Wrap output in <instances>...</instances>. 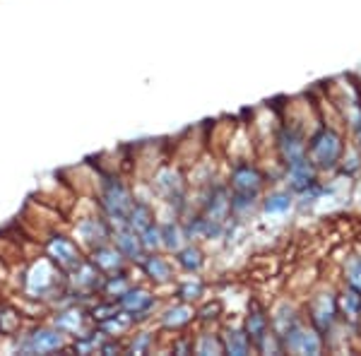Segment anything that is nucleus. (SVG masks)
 Here are the masks:
<instances>
[{
  "label": "nucleus",
  "mask_w": 361,
  "mask_h": 356,
  "mask_svg": "<svg viewBox=\"0 0 361 356\" xmlns=\"http://www.w3.org/2000/svg\"><path fill=\"white\" fill-rule=\"evenodd\" d=\"M345 282L347 287L361 291V258H349L345 265Z\"/></svg>",
  "instance_id": "nucleus-29"
},
{
  "label": "nucleus",
  "mask_w": 361,
  "mask_h": 356,
  "mask_svg": "<svg viewBox=\"0 0 361 356\" xmlns=\"http://www.w3.org/2000/svg\"><path fill=\"white\" fill-rule=\"evenodd\" d=\"M123 262V253L118 248H109V246H99L94 250V265L99 270H106V272H116Z\"/></svg>",
  "instance_id": "nucleus-20"
},
{
  "label": "nucleus",
  "mask_w": 361,
  "mask_h": 356,
  "mask_svg": "<svg viewBox=\"0 0 361 356\" xmlns=\"http://www.w3.org/2000/svg\"><path fill=\"white\" fill-rule=\"evenodd\" d=\"M195 352L197 354H222L224 344L222 340H217V337H212V335H202L195 344Z\"/></svg>",
  "instance_id": "nucleus-30"
},
{
  "label": "nucleus",
  "mask_w": 361,
  "mask_h": 356,
  "mask_svg": "<svg viewBox=\"0 0 361 356\" xmlns=\"http://www.w3.org/2000/svg\"><path fill=\"white\" fill-rule=\"evenodd\" d=\"M282 349L289 354H301V356H316L323 352V335L306 323H294L292 328L284 332L282 337Z\"/></svg>",
  "instance_id": "nucleus-2"
},
{
  "label": "nucleus",
  "mask_w": 361,
  "mask_h": 356,
  "mask_svg": "<svg viewBox=\"0 0 361 356\" xmlns=\"http://www.w3.org/2000/svg\"><path fill=\"white\" fill-rule=\"evenodd\" d=\"M149 224H152V209H149V205H145V202H133L130 212H128V226L140 233Z\"/></svg>",
  "instance_id": "nucleus-24"
},
{
  "label": "nucleus",
  "mask_w": 361,
  "mask_h": 356,
  "mask_svg": "<svg viewBox=\"0 0 361 356\" xmlns=\"http://www.w3.org/2000/svg\"><path fill=\"white\" fill-rule=\"evenodd\" d=\"M49 255L58 262V267H63V270H78V267L82 265L75 243L70 241V238H66V236H54V238H51V241H49Z\"/></svg>",
  "instance_id": "nucleus-7"
},
{
  "label": "nucleus",
  "mask_w": 361,
  "mask_h": 356,
  "mask_svg": "<svg viewBox=\"0 0 361 356\" xmlns=\"http://www.w3.org/2000/svg\"><path fill=\"white\" fill-rule=\"evenodd\" d=\"M190 320H193V308L190 306H173L164 313L161 323H164L166 328L178 330V328H183V325H188Z\"/></svg>",
  "instance_id": "nucleus-25"
},
{
  "label": "nucleus",
  "mask_w": 361,
  "mask_h": 356,
  "mask_svg": "<svg viewBox=\"0 0 361 356\" xmlns=\"http://www.w3.org/2000/svg\"><path fill=\"white\" fill-rule=\"evenodd\" d=\"M231 190L234 192H250V195H260L263 190V176L255 166L238 164L231 171Z\"/></svg>",
  "instance_id": "nucleus-8"
},
{
  "label": "nucleus",
  "mask_w": 361,
  "mask_h": 356,
  "mask_svg": "<svg viewBox=\"0 0 361 356\" xmlns=\"http://www.w3.org/2000/svg\"><path fill=\"white\" fill-rule=\"evenodd\" d=\"M116 246H118L121 253L126 258H133V260H142V241H140V233L133 231L130 226H123L118 233H116Z\"/></svg>",
  "instance_id": "nucleus-14"
},
{
  "label": "nucleus",
  "mask_w": 361,
  "mask_h": 356,
  "mask_svg": "<svg viewBox=\"0 0 361 356\" xmlns=\"http://www.w3.org/2000/svg\"><path fill=\"white\" fill-rule=\"evenodd\" d=\"M78 233L85 243H92V246H94V243H102L104 238L109 236V229L102 219H85V221H80Z\"/></svg>",
  "instance_id": "nucleus-17"
},
{
  "label": "nucleus",
  "mask_w": 361,
  "mask_h": 356,
  "mask_svg": "<svg viewBox=\"0 0 361 356\" xmlns=\"http://www.w3.org/2000/svg\"><path fill=\"white\" fill-rule=\"evenodd\" d=\"M294 323H299V315H296V311L289 306V303H282V306L275 311V315H270V328L275 330L279 337L292 328Z\"/></svg>",
  "instance_id": "nucleus-19"
},
{
  "label": "nucleus",
  "mask_w": 361,
  "mask_h": 356,
  "mask_svg": "<svg viewBox=\"0 0 361 356\" xmlns=\"http://www.w3.org/2000/svg\"><path fill=\"white\" fill-rule=\"evenodd\" d=\"M270 330H272L270 328V318L265 315L263 308H258L253 303V308L248 311V318H246V335H248L250 344H255V347H258V344L265 340V335Z\"/></svg>",
  "instance_id": "nucleus-12"
},
{
  "label": "nucleus",
  "mask_w": 361,
  "mask_h": 356,
  "mask_svg": "<svg viewBox=\"0 0 361 356\" xmlns=\"http://www.w3.org/2000/svg\"><path fill=\"white\" fill-rule=\"evenodd\" d=\"M287 185L294 195H301L304 190L318 185V168L308 161V156L287 166Z\"/></svg>",
  "instance_id": "nucleus-5"
},
{
  "label": "nucleus",
  "mask_w": 361,
  "mask_h": 356,
  "mask_svg": "<svg viewBox=\"0 0 361 356\" xmlns=\"http://www.w3.org/2000/svg\"><path fill=\"white\" fill-rule=\"evenodd\" d=\"M159 229H161V246L169 248V250L183 248V246H185V241H188L183 224H176V221H169V224L159 226Z\"/></svg>",
  "instance_id": "nucleus-18"
},
{
  "label": "nucleus",
  "mask_w": 361,
  "mask_h": 356,
  "mask_svg": "<svg viewBox=\"0 0 361 356\" xmlns=\"http://www.w3.org/2000/svg\"><path fill=\"white\" fill-rule=\"evenodd\" d=\"M121 306H123V311L130 318H142V315H147L154 308V296L145 289H128L121 296Z\"/></svg>",
  "instance_id": "nucleus-10"
},
{
  "label": "nucleus",
  "mask_w": 361,
  "mask_h": 356,
  "mask_svg": "<svg viewBox=\"0 0 361 356\" xmlns=\"http://www.w3.org/2000/svg\"><path fill=\"white\" fill-rule=\"evenodd\" d=\"M277 149H279V156H282L284 166H289L306 156V140L299 130H294V128H282V133H279V137H277Z\"/></svg>",
  "instance_id": "nucleus-6"
},
{
  "label": "nucleus",
  "mask_w": 361,
  "mask_h": 356,
  "mask_svg": "<svg viewBox=\"0 0 361 356\" xmlns=\"http://www.w3.org/2000/svg\"><path fill=\"white\" fill-rule=\"evenodd\" d=\"M154 185L169 202H180V200H183V180H180V176L173 171V168H164V171L157 176Z\"/></svg>",
  "instance_id": "nucleus-13"
},
{
  "label": "nucleus",
  "mask_w": 361,
  "mask_h": 356,
  "mask_svg": "<svg viewBox=\"0 0 361 356\" xmlns=\"http://www.w3.org/2000/svg\"><path fill=\"white\" fill-rule=\"evenodd\" d=\"M147 344H149V337H147V335L140 337V340H137L135 344H133V352H142V349L147 347Z\"/></svg>",
  "instance_id": "nucleus-33"
},
{
  "label": "nucleus",
  "mask_w": 361,
  "mask_h": 356,
  "mask_svg": "<svg viewBox=\"0 0 361 356\" xmlns=\"http://www.w3.org/2000/svg\"><path fill=\"white\" fill-rule=\"evenodd\" d=\"M337 315H340L345 323L349 325H359L361 320V291L347 287L337 296Z\"/></svg>",
  "instance_id": "nucleus-11"
},
{
  "label": "nucleus",
  "mask_w": 361,
  "mask_h": 356,
  "mask_svg": "<svg viewBox=\"0 0 361 356\" xmlns=\"http://www.w3.org/2000/svg\"><path fill=\"white\" fill-rule=\"evenodd\" d=\"M142 270L149 279H154V282H169V279H171V265H169L161 255L149 253L147 258H142Z\"/></svg>",
  "instance_id": "nucleus-15"
},
{
  "label": "nucleus",
  "mask_w": 361,
  "mask_h": 356,
  "mask_svg": "<svg viewBox=\"0 0 361 356\" xmlns=\"http://www.w3.org/2000/svg\"><path fill=\"white\" fill-rule=\"evenodd\" d=\"M200 294H202V284L197 282V279H195V282H193V279H188V282L180 284V289H178V296H180L183 301H193V299H197Z\"/></svg>",
  "instance_id": "nucleus-31"
},
{
  "label": "nucleus",
  "mask_w": 361,
  "mask_h": 356,
  "mask_svg": "<svg viewBox=\"0 0 361 356\" xmlns=\"http://www.w3.org/2000/svg\"><path fill=\"white\" fill-rule=\"evenodd\" d=\"M140 241H142V248L145 250L154 253L157 248H161V229L152 221V224L145 226V229L140 231Z\"/></svg>",
  "instance_id": "nucleus-27"
},
{
  "label": "nucleus",
  "mask_w": 361,
  "mask_h": 356,
  "mask_svg": "<svg viewBox=\"0 0 361 356\" xmlns=\"http://www.w3.org/2000/svg\"><path fill=\"white\" fill-rule=\"evenodd\" d=\"M342 154H345V140L328 125H320L306 142V156L318 171H333L335 166H340Z\"/></svg>",
  "instance_id": "nucleus-1"
},
{
  "label": "nucleus",
  "mask_w": 361,
  "mask_h": 356,
  "mask_svg": "<svg viewBox=\"0 0 361 356\" xmlns=\"http://www.w3.org/2000/svg\"><path fill=\"white\" fill-rule=\"evenodd\" d=\"M176 260H178V265L183 267L185 272H197L202 267V250L197 248V246H183V248H178L176 250Z\"/></svg>",
  "instance_id": "nucleus-22"
},
{
  "label": "nucleus",
  "mask_w": 361,
  "mask_h": 356,
  "mask_svg": "<svg viewBox=\"0 0 361 356\" xmlns=\"http://www.w3.org/2000/svg\"><path fill=\"white\" fill-rule=\"evenodd\" d=\"M56 325L63 332H80L82 330V313L80 311H66L56 315Z\"/></svg>",
  "instance_id": "nucleus-26"
},
{
  "label": "nucleus",
  "mask_w": 361,
  "mask_h": 356,
  "mask_svg": "<svg viewBox=\"0 0 361 356\" xmlns=\"http://www.w3.org/2000/svg\"><path fill=\"white\" fill-rule=\"evenodd\" d=\"M128 289H130V287H128V279L123 277V274H118V277H116V274H114V277H109V282H106V291H109V294L123 296Z\"/></svg>",
  "instance_id": "nucleus-32"
},
{
  "label": "nucleus",
  "mask_w": 361,
  "mask_h": 356,
  "mask_svg": "<svg viewBox=\"0 0 361 356\" xmlns=\"http://www.w3.org/2000/svg\"><path fill=\"white\" fill-rule=\"evenodd\" d=\"M102 200H104V209H106L109 219L128 226V212H130V207H133V197L118 178H106Z\"/></svg>",
  "instance_id": "nucleus-3"
},
{
  "label": "nucleus",
  "mask_w": 361,
  "mask_h": 356,
  "mask_svg": "<svg viewBox=\"0 0 361 356\" xmlns=\"http://www.w3.org/2000/svg\"><path fill=\"white\" fill-rule=\"evenodd\" d=\"M51 284H54V279H51V270L42 262V265L34 267V274L27 279V291L34 296L37 294L42 296V294H46V289H49Z\"/></svg>",
  "instance_id": "nucleus-23"
},
{
  "label": "nucleus",
  "mask_w": 361,
  "mask_h": 356,
  "mask_svg": "<svg viewBox=\"0 0 361 356\" xmlns=\"http://www.w3.org/2000/svg\"><path fill=\"white\" fill-rule=\"evenodd\" d=\"M130 328V315L126 313H118L116 311L114 315H109V318L102 320V330L109 332V335H116V332H123Z\"/></svg>",
  "instance_id": "nucleus-28"
},
{
  "label": "nucleus",
  "mask_w": 361,
  "mask_h": 356,
  "mask_svg": "<svg viewBox=\"0 0 361 356\" xmlns=\"http://www.w3.org/2000/svg\"><path fill=\"white\" fill-rule=\"evenodd\" d=\"M222 344H224V352L236 354V356H243L250 352V340L243 330H226L222 337Z\"/></svg>",
  "instance_id": "nucleus-21"
},
{
  "label": "nucleus",
  "mask_w": 361,
  "mask_h": 356,
  "mask_svg": "<svg viewBox=\"0 0 361 356\" xmlns=\"http://www.w3.org/2000/svg\"><path fill=\"white\" fill-rule=\"evenodd\" d=\"M61 347H63V335L58 330H37L27 337L25 344H22V349L32 354H49Z\"/></svg>",
  "instance_id": "nucleus-9"
},
{
  "label": "nucleus",
  "mask_w": 361,
  "mask_h": 356,
  "mask_svg": "<svg viewBox=\"0 0 361 356\" xmlns=\"http://www.w3.org/2000/svg\"><path fill=\"white\" fill-rule=\"evenodd\" d=\"M294 207V192L292 190H275L263 200V209L267 214H284Z\"/></svg>",
  "instance_id": "nucleus-16"
},
{
  "label": "nucleus",
  "mask_w": 361,
  "mask_h": 356,
  "mask_svg": "<svg viewBox=\"0 0 361 356\" xmlns=\"http://www.w3.org/2000/svg\"><path fill=\"white\" fill-rule=\"evenodd\" d=\"M311 325L316 328L320 335L333 330V325L337 323V296L333 294H318L316 299L311 301Z\"/></svg>",
  "instance_id": "nucleus-4"
}]
</instances>
